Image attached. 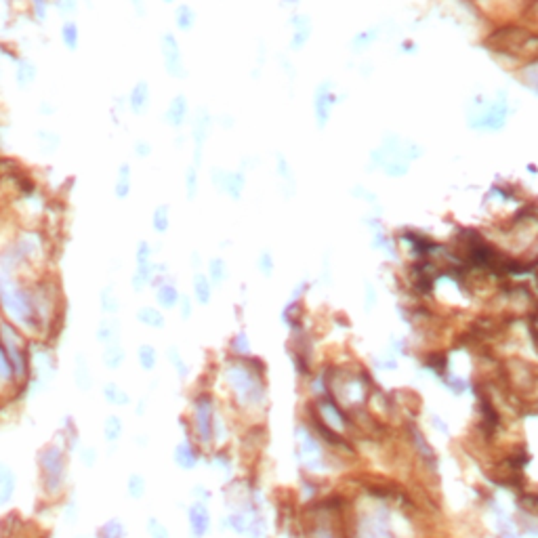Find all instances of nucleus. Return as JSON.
I'll return each mask as SVG.
<instances>
[{"label": "nucleus", "mask_w": 538, "mask_h": 538, "mask_svg": "<svg viewBox=\"0 0 538 538\" xmlns=\"http://www.w3.org/2000/svg\"><path fill=\"white\" fill-rule=\"evenodd\" d=\"M38 467H40V482L47 490V494H59L63 484L68 478V456L66 450L57 444L47 446L38 454Z\"/></svg>", "instance_id": "3"}, {"label": "nucleus", "mask_w": 538, "mask_h": 538, "mask_svg": "<svg viewBox=\"0 0 538 538\" xmlns=\"http://www.w3.org/2000/svg\"><path fill=\"white\" fill-rule=\"evenodd\" d=\"M147 534H149V538H171L169 528L162 522H158L156 517L147 519Z\"/></svg>", "instance_id": "52"}, {"label": "nucleus", "mask_w": 538, "mask_h": 538, "mask_svg": "<svg viewBox=\"0 0 538 538\" xmlns=\"http://www.w3.org/2000/svg\"><path fill=\"white\" fill-rule=\"evenodd\" d=\"M126 492H129V496L135 498V500H139V498L145 496V492H147V482H145V478L141 476V473H133V476L129 478V482H126Z\"/></svg>", "instance_id": "41"}, {"label": "nucleus", "mask_w": 538, "mask_h": 538, "mask_svg": "<svg viewBox=\"0 0 538 538\" xmlns=\"http://www.w3.org/2000/svg\"><path fill=\"white\" fill-rule=\"evenodd\" d=\"M187 126H189L187 137H189V143H192V160L189 162L202 167L204 149H206V143L210 141V135L215 129V114L206 106H198Z\"/></svg>", "instance_id": "6"}, {"label": "nucleus", "mask_w": 538, "mask_h": 538, "mask_svg": "<svg viewBox=\"0 0 538 538\" xmlns=\"http://www.w3.org/2000/svg\"><path fill=\"white\" fill-rule=\"evenodd\" d=\"M232 352L240 358H246L250 356L252 352V345H250V339L246 334V330H240L234 339H232Z\"/></svg>", "instance_id": "48"}, {"label": "nucleus", "mask_w": 538, "mask_h": 538, "mask_svg": "<svg viewBox=\"0 0 538 538\" xmlns=\"http://www.w3.org/2000/svg\"><path fill=\"white\" fill-rule=\"evenodd\" d=\"M374 305V289L368 286L366 289V307H372Z\"/></svg>", "instance_id": "61"}, {"label": "nucleus", "mask_w": 538, "mask_h": 538, "mask_svg": "<svg viewBox=\"0 0 538 538\" xmlns=\"http://www.w3.org/2000/svg\"><path fill=\"white\" fill-rule=\"evenodd\" d=\"M118 334H120V324L114 315H110V318L99 322V326H97V341L99 343H103V345L118 343Z\"/></svg>", "instance_id": "34"}, {"label": "nucleus", "mask_w": 538, "mask_h": 538, "mask_svg": "<svg viewBox=\"0 0 538 538\" xmlns=\"http://www.w3.org/2000/svg\"><path fill=\"white\" fill-rule=\"evenodd\" d=\"M13 80H15V86L19 90H29L32 86H34V82L38 80L36 61L27 55H19V59L13 63Z\"/></svg>", "instance_id": "19"}, {"label": "nucleus", "mask_w": 538, "mask_h": 538, "mask_svg": "<svg viewBox=\"0 0 538 538\" xmlns=\"http://www.w3.org/2000/svg\"><path fill=\"white\" fill-rule=\"evenodd\" d=\"M151 154H154V145L147 139L139 137L133 141V156L137 160H147V158H151Z\"/></svg>", "instance_id": "51"}, {"label": "nucleus", "mask_w": 538, "mask_h": 538, "mask_svg": "<svg viewBox=\"0 0 538 538\" xmlns=\"http://www.w3.org/2000/svg\"><path fill=\"white\" fill-rule=\"evenodd\" d=\"M158 49H160V57H162V66L169 78L173 80H185L189 76V68L185 63L183 57V49H181V40L177 38L175 32L167 29L158 38Z\"/></svg>", "instance_id": "9"}, {"label": "nucleus", "mask_w": 538, "mask_h": 538, "mask_svg": "<svg viewBox=\"0 0 538 538\" xmlns=\"http://www.w3.org/2000/svg\"><path fill=\"white\" fill-rule=\"evenodd\" d=\"M200 169L202 167L189 162L183 171V192L187 202H194L200 194Z\"/></svg>", "instance_id": "26"}, {"label": "nucleus", "mask_w": 538, "mask_h": 538, "mask_svg": "<svg viewBox=\"0 0 538 538\" xmlns=\"http://www.w3.org/2000/svg\"><path fill=\"white\" fill-rule=\"evenodd\" d=\"M154 248L147 240H139L137 246H135V267H143V265H149L154 263Z\"/></svg>", "instance_id": "43"}, {"label": "nucleus", "mask_w": 538, "mask_h": 538, "mask_svg": "<svg viewBox=\"0 0 538 538\" xmlns=\"http://www.w3.org/2000/svg\"><path fill=\"white\" fill-rule=\"evenodd\" d=\"M160 3H162V5H173V7H175V5L179 3V0H160Z\"/></svg>", "instance_id": "62"}, {"label": "nucleus", "mask_w": 538, "mask_h": 538, "mask_svg": "<svg viewBox=\"0 0 538 538\" xmlns=\"http://www.w3.org/2000/svg\"><path fill=\"white\" fill-rule=\"evenodd\" d=\"M177 311L181 315V320H189L194 315V297L189 295H181V301L177 305Z\"/></svg>", "instance_id": "53"}, {"label": "nucleus", "mask_w": 538, "mask_h": 538, "mask_svg": "<svg viewBox=\"0 0 538 538\" xmlns=\"http://www.w3.org/2000/svg\"><path fill=\"white\" fill-rule=\"evenodd\" d=\"M212 282L204 271H194L192 276V297L198 305L206 307L212 299Z\"/></svg>", "instance_id": "24"}, {"label": "nucleus", "mask_w": 538, "mask_h": 538, "mask_svg": "<svg viewBox=\"0 0 538 538\" xmlns=\"http://www.w3.org/2000/svg\"><path fill=\"white\" fill-rule=\"evenodd\" d=\"M297 458L313 473H320L326 469V461H324V450L320 446V441L315 439L313 433H309L305 427L297 429Z\"/></svg>", "instance_id": "12"}, {"label": "nucleus", "mask_w": 538, "mask_h": 538, "mask_svg": "<svg viewBox=\"0 0 538 538\" xmlns=\"http://www.w3.org/2000/svg\"><path fill=\"white\" fill-rule=\"evenodd\" d=\"M137 360H139V366L143 368V370H154L156 368V364H158V352L154 350L151 345H141L139 350H137Z\"/></svg>", "instance_id": "40"}, {"label": "nucleus", "mask_w": 538, "mask_h": 538, "mask_svg": "<svg viewBox=\"0 0 538 538\" xmlns=\"http://www.w3.org/2000/svg\"><path fill=\"white\" fill-rule=\"evenodd\" d=\"M215 126H219L221 131H234V129H236V118H234V114L223 112V114L215 116Z\"/></svg>", "instance_id": "55"}, {"label": "nucleus", "mask_w": 538, "mask_h": 538, "mask_svg": "<svg viewBox=\"0 0 538 538\" xmlns=\"http://www.w3.org/2000/svg\"><path fill=\"white\" fill-rule=\"evenodd\" d=\"M122 429H124V427H122V421H120V417H116V415L108 417L106 423H103V435H106V439L110 441V444H116V441L120 439Z\"/></svg>", "instance_id": "44"}, {"label": "nucleus", "mask_w": 538, "mask_h": 538, "mask_svg": "<svg viewBox=\"0 0 538 538\" xmlns=\"http://www.w3.org/2000/svg\"><path fill=\"white\" fill-rule=\"evenodd\" d=\"M29 19L36 25H45L49 21L51 9H53V0H25Z\"/></svg>", "instance_id": "31"}, {"label": "nucleus", "mask_w": 538, "mask_h": 538, "mask_svg": "<svg viewBox=\"0 0 538 538\" xmlns=\"http://www.w3.org/2000/svg\"><path fill=\"white\" fill-rule=\"evenodd\" d=\"M187 522H189V534L192 538H204L210 530V511L204 504V500H194L192 507L187 509Z\"/></svg>", "instance_id": "20"}, {"label": "nucleus", "mask_w": 538, "mask_h": 538, "mask_svg": "<svg viewBox=\"0 0 538 538\" xmlns=\"http://www.w3.org/2000/svg\"><path fill=\"white\" fill-rule=\"evenodd\" d=\"M169 362L173 364V368L177 370V374L181 376V378H187L189 376V366L185 364V360L181 358V354H179V350L177 347H169Z\"/></svg>", "instance_id": "49"}, {"label": "nucleus", "mask_w": 538, "mask_h": 538, "mask_svg": "<svg viewBox=\"0 0 538 538\" xmlns=\"http://www.w3.org/2000/svg\"><path fill=\"white\" fill-rule=\"evenodd\" d=\"M208 181L217 194L225 196L234 202H240L244 192H246V183H248V173L238 169H225V167H210L208 169Z\"/></svg>", "instance_id": "7"}, {"label": "nucleus", "mask_w": 538, "mask_h": 538, "mask_svg": "<svg viewBox=\"0 0 538 538\" xmlns=\"http://www.w3.org/2000/svg\"><path fill=\"white\" fill-rule=\"evenodd\" d=\"M11 378H13V368H11V364H9V358H7L5 350L0 347V381L9 383Z\"/></svg>", "instance_id": "54"}, {"label": "nucleus", "mask_w": 538, "mask_h": 538, "mask_svg": "<svg viewBox=\"0 0 538 538\" xmlns=\"http://www.w3.org/2000/svg\"><path fill=\"white\" fill-rule=\"evenodd\" d=\"M15 494V476L7 465H0V507L7 504Z\"/></svg>", "instance_id": "33"}, {"label": "nucleus", "mask_w": 538, "mask_h": 538, "mask_svg": "<svg viewBox=\"0 0 538 538\" xmlns=\"http://www.w3.org/2000/svg\"><path fill=\"white\" fill-rule=\"evenodd\" d=\"M0 341H3V350L13 368V378L21 381L27 372V358H25V341L19 328L13 322L3 320L0 322Z\"/></svg>", "instance_id": "8"}, {"label": "nucleus", "mask_w": 538, "mask_h": 538, "mask_svg": "<svg viewBox=\"0 0 538 538\" xmlns=\"http://www.w3.org/2000/svg\"><path fill=\"white\" fill-rule=\"evenodd\" d=\"M198 23V11L189 5V3H177L173 9V25L181 34L192 32Z\"/></svg>", "instance_id": "22"}, {"label": "nucleus", "mask_w": 538, "mask_h": 538, "mask_svg": "<svg viewBox=\"0 0 538 538\" xmlns=\"http://www.w3.org/2000/svg\"><path fill=\"white\" fill-rule=\"evenodd\" d=\"M376 27H370V29H364V32H358V34L352 38V49L356 51V53H360V51H364V49H368L374 40H376Z\"/></svg>", "instance_id": "42"}, {"label": "nucleus", "mask_w": 538, "mask_h": 538, "mask_svg": "<svg viewBox=\"0 0 538 538\" xmlns=\"http://www.w3.org/2000/svg\"><path fill=\"white\" fill-rule=\"evenodd\" d=\"M289 27H291V36H289V53H299L303 51L313 34V21L309 15L295 11L289 13Z\"/></svg>", "instance_id": "14"}, {"label": "nucleus", "mask_w": 538, "mask_h": 538, "mask_svg": "<svg viewBox=\"0 0 538 538\" xmlns=\"http://www.w3.org/2000/svg\"><path fill=\"white\" fill-rule=\"evenodd\" d=\"M112 192L116 200H126L133 194V167L129 162H120L116 169Z\"/></svg>", "instance_id": "21"}, {"label": "nucleus", "mask_w": 538, "mask_h": 538, "mask_svg": "<svg viewBox=\"0 0 538 538\" xmlns=\"http://www.w3.org/2000/svg\"><path fill=\"white\" fill-rule=\"evenodd\" d=\"M99 307L106 315H116L120 311V301H118V295L114 291L112 284H108V286L101 289L99 293Z\"/></svg>", "instance_id": "36"}, {"label": "nucleus", "mask_w": 538, "mask_h": 538, "mask_svg": "<svg viewBox=\"0 0 538 538\" xmlns=\"http://www.w3.org/2000/svg\"><path fill=\"white\" fill-rule=\"evenodd\" d=\"M278 63H280V72L286 76L289 84H293V82L297 80V68H295L293 59H291L286 53H280V55H278Z\"/></svg>", "instance_id": "50"}, {"label": "nucleus", "mask_w": 538, "mask_h": 538, "mask_svg": "<svg viewBox=\"0 0 538 538\" xmlns=\"http://www.w3.org/2000/svg\"><path fill=\"white\" fill-rule=\"evenodd\" d=\"M189 265H192V271H202V255L198 250H192V255H189Z\"/></svg>", "instance_id": "60"}, {"label": "nucleus", "mask_w": 538, "mask_h": 538, "mask_svg": "<svg viewBox=\"0 0 538 538\" xmlns=\"http://www.w3.org/2000/svg\"><path fill=\"white\" fill-rule=\"evenodd\" d=\"M173 461H175V465H177L179 469H183V471H192L194 467H198L200 456H198L196 448H194L192 444H189V441H181V444L175 446Z\"/></svg>", "instance_id": "25"}, {"label": "nucleus", "mask_w": 538, "mask_h": 538, "mask_svg": "<svg viewBox=\"0 0 538 538\" xmlns=\"http://www.w3.org/2000/svg\"><path fill=\"white\" fill-rule=\"evenodd\" d=\"M341 93L334 88L332 80H322L318 86L313 88V95H311V112H313V122H315V129L318 131H324L330 118H332V112L334 108L341 103Z\"/></svg>", "instance_id": "10"}, {"label": "nucleus", "mask_w": 538, "mask_h": 538, "mask_svg": "<svg viewBox=\"0 0 538 538\" xmlns=\"http://www.w3.org/2000/svg\"><path fill=\"white\" fill-rule=\"evenodd\" d=\"M80 23L72 17V19H63L59 25V42L63 45V49L76 53L80 49Z\"/></svg>", "instance_id": "23"}, {"label": "nucleus", "mask_w": 538, "mask_h": 538, "mask_svg": "<svg viewBox=\"0 0 538 538\" xmlns=\"http://www.w3.org/2000/svg\"><path fill=\"white\" fill-rule=\"evenodd\" d=\"M149 225L156 236H164L171 230V204H167V202L156 204L151 210Z\"/></svg>", "instance_id": "28"}, {"label": "nucleus", "mask_w": 538, "mask_h": 538, "mask_svg": "<svg viewBox=\"0 0 538 538\" xmlns=\"http://www.w3.org/2000/svg\"><path fill=\"white\" fill-rule=\"evenodd\" d=\"M124 350L120 347V343H110V345H106V350H103V356H101V360H103V366L106 368H110V370H118L122 364H124Z\"/></svg>", "instance_id": "35"}, {"label": "nucleus", "mask_w": 538, "mask_h": 538, "mask_svg": "<svg viewBox=\"0 0 538 538\" xmlns=\"http://www.w3.org/2000/svg\"><path fill=\"white\" fill-rule=\"evenodd\" d=\"M34 141L42 154H55L61 145V135L51 129H38L34 133Z\"/></svg>", "instance_id": "32"}, {"label": "nucleus", "mask_w": 538, "mask_h": 538, "mask_svg": "<svg viewBox=\"0 0 538 538\" xmlns=\"http://www.w3.org/2000/svg\"><path fill=\"white\" fill-rule=\"evenodd\" d=\"M13 246L17 248L25 269H36L49 257V242L42 230L38 228H21L13 236Z\"/></svg>", "instance_id": "4"}, {"label": "nucleus", "mask_w": 538, "mask_h": 538, "mask_svg": "<svg viewBox=\"0 0 538 538\" xmlns=\"http://www.w3.org/2000/svg\"><path fill=\"white\" fill-rule=\"evenodd\" d=\"M206 276L210 278L212 286H221L230 278V265L223 257H210L206 261Z\"/></svg>", "instance_id": "30"}, {"label": "nucleus", "mask_w": 538, "mask_h": 538, "mask_svg": "<svg viewBox=\"0 0 538 538\" xmlns=\"http://www.w3.org/2000/svg\"><path fill=\"white\" fill-rule=\"evenodd\" d=\"M151 289H154L156 303H158V307H160L162 311L177 309V305L181 301V293H179V286L171 280L169 273L156 276L154 282H151Z\"/></svg>", "instance_id": "17"}, {"label": "nucleus", "mask_w": 538, "mask_h": 538, "mask_svg": "<svg viewBox=\"0 0 538 538\" xmlns=\"http://www.w3.org/2000/svg\"><path fill=\"white\" fill-rule=\"evenodd\" d=\"M53 9L63 19H72L80 9V0H53Z\"/></svg>", "instance_id": "47"}, {"label": "nucleus", "mask_w": 538, "mask_h": 538, "mask_svg": "<svg viewBox=\"0 0 538 538\" xmlns=\"http://www.w3.org/2000/svg\"><path fill=\"white\" fill-rule=\"evenodd\" d=\"M103 398L108 404L112 406H129L131 404V398L126 391H122L116 383H106L103 385Z\"/></svg>", "instance_id": "37"}, {"label": "nucleus", "mask_w": 538, "mask_h": 538, "mask_svg": "<svg viewBox=\"0 0 538 538\" xmlns=\"http://www.w3.org/2000/svg\"><path fill=\"white\" fill-rule=\"evenodd\" d=\"M273 175L278 181L280 194L284 198H293L297 194V175H295V169L286 158V154L273 151Z\"/></svg>", "instance_id": "15"}, {"label": "nucleus", "mask_w": 538, "mask_h": 538, "mask_svg": "<svg viewBox=\"0 0 538 538\" xmlns=\"http://www.w3.org/2000/svg\"><path fill=\"white\" fill-rule=\"evenodd\" d=\"M278 5H280V9H284V11L295 13V11H299L301 0H278Z\"/></svg>", "instance_id": "59"}, {"label": "nucleus", "mask_w": 538, "mask_h": 538, "mask_svg": "<svg viewBox=\"0 0 538 538\" xmlns=\"http://www.w3.org/2000/svg\"><path fill=\"white\" fill-rule=\"evenodd\" d=\"M192 120V103H189L187 95L185 93H177L171 97V101L167 103L164 108V114H162V122L169 126L171 131L179 133L183 131L185 126Z\"/></svg>", "instance_id": "13"}, {"label": "nucleus", "mask_w": 538, "mask_h": 538, "mask_svg": "<svg viewBox=\"0 0 538 538\" xmlns=\"http://www.w3.org/2000/svg\"><path fill=\"white\" fill-rule=\"evenodd\" d=\"M267 66V42L263 38L257 40V53H255V63H252V80H259L263 74V68Z\"/></svg>", "instance_id": "39"}, {"label": "nucleus", "mask_w": 538, "mask_h": 538, "mask_svg": "<svg viewBox=\"0 0 538 538\" xmlns=\"http://www.w3.org/2000/svg\"><path fill=\"white\" fill-rule=\"evenodd\" d=\"M315 410H318V421L322 425H326L328 429H332L334 433L343 435L347 429H350V419L345 417L343 413V408L334 402V400H328V398H320L318 400V406H315Z\"/></svg>", "instance_id": "16"}, {"label": "nucleus", "mask_w": 538, "mask_h": 538, "mask_svg": "<svg viewBox=\"0 0 538 538\" xmlns=\"http://www.w3.org/2000/svg\"><path fill=\"white\" fill-rule=\"evenodd\" d=\"M36 112H38L40 116H45V118H51V116H55L57 108H55V103H53V101H49V99H42V101L38 103Z\"/></svg>", "instance_id": "57"}, {"label": "nucleus", "mask_w": 538, "mask_h": 538, "mask_svg": "<svg viewBox=\"0 0 538 538\" xmlns=\"http://www.w3.org/2000/svg\"><path fill=\"white\" fill-rule=\"evenodd\" d=\"M78 456H80L84 467H93L95 463H97V450H95V448H82Z\"/></svg>", "instance_id": "56"}, {"label": "nucleus", "mask_w": 538, "mask_h": 538, "mask_svg": "<svg viewBox=\"0 0 538 538\" xmlns=\"http://www.w3.org/2000/svg\"><path fill=\"white\" fill-rule=\"evenodd\" d=\"M124 97H126V110L135 118H143L151 110V86L145 78H139Z\"/></svg>", "instance_id": "18"}, {"label": "nucleus", "mask_w": 538, "mask_h": 538, "mask_svg": "<svg viewBox=\"0 0 538 538\" xmlns=\"http://www.w3.org/2000/svg\"><path fill=\"white\" fill-rule=\"evenodd\" d=\"M352 538H395L387 504L374 502L368 511L358 515Z\"/></svg>", "instance_id": "5"}, {"label": "nucleus", "mask_w": 538, "mask_h": 538, "mask_svg": "<svg viewBox=\"0 0 538 538\" xmlns=\"http://www.w3.org/2000/svg\"><path fill=\"white\" fill-rule=\"evenodd\" d=\"M0 311L7 315L9 322H13L21 330H42L38 320L34 284L21 282L19 276L0 271Z\"/></svg>", "instance_id": "1"}, {"label": "nucleus", "mask_w": 538, "mask_h": 538, "mask_svg": "<svg viewBox=\"0 0 538 538\" xmlns=\"http://www.w3.org/2000/svg\"><path fill=\"white\" fill-rule=\"evenodd\" d=\"M215 402L208 393H200L192 404V427L202 446H210L215 441Z\"/></svg>", "instance_id": "11"}, {"label": "nucleus", "mask_w": 538, "mask_h": 538, "mask_svg": "<svg viewBox=\"0 0 538 538\" xmlns=\"http://www.w3.org/2000/svg\"><path fill=\"white\" fill-rule=\"evenodd\" d=\"M129 5L133 9V13L139 17V19H145L147 15V7H145V0H129Z\"/></svg>", "instance_id": "58"}, {"label": "nucleus", "mask_w": 538, "mask_h": 538, "mask_svg": "<svg viewBox=\"0 0 538 538\" xmlns=\"http://www.w3.org/2000/svg\"><path fill=\"white\" fill-rule=\"evenodd\" d=\"M322 515L313 519V526L309 530V538H341L339 532L334 530V526L330 524V507H322L320 509Z\"/></svg>", "instance_id": "29"}, {"label": "nucleus", "mask_w": 538, "mask_h": 538, "mask_svg": "<svg viewBox=\"0 0 538 538\" xmlns=\"http://www.w3.org/2000/svg\"><path fill=\"white\" fill-rule=\"evenodd\" d=\"M124 536H126V530L120 519H108L97 532V538H124Z\"/></svg>", "instance_id": "45"}, {"label": "nucleus", "mask_w": 538, "mask_h": 538, "mask_svg": "<svg viewBox=\"0 0 538 538\" xmlns=\"http://www.w3.org/2000/svg\"><path fill=\"white\" fill-rule=\"evenodd\" d=\"M74 381L78 385L80 391H88L90 383H93V376L88 372V366H86V360L82 356L76 358V368H74Z\"/></svg>", "instance_id": "38"}, {"label": "nucleus", "mask_w": 538, "mask_h": 538, "mask_svg": "<svg viewBox=\"0 0 538 538\" xmlns=\"http://www.w3.org/2000/svg\"><path fill=\"white\" fill-rule=\"evenodd\" d=\"M257 269L263 278H271L273 276V269H276V259L271 255V250H261L257 255Z\"/></svg>", "instance_id": "46"}, {"label": "nucleus", "mask_w": 538, "mask_h": 538, "mask_svg": "<svg viewBox=\"0 0 538 538\" xmlns=\"http://www.w3.org/2000/svg\"><path fill=\"white\" fill-rule=\"evenodd\" d=\"M223 378L244 413H261L267 406V385L263 381V372L250 366L244 360L228 362L223 368Z\"/></svg>", "instance_id": "2"}, {"label": "nucleus", "mask_w": 538, "mask_h": 538, "mask_svg": "<svg viewBox=\"0 0 538 538\" xmlns=\"http://www.w3.org/2000/svg\"><path fill=\"white\" fill-rule=\"evenodd\" d=\"M137 322L147 326V328H154V330H160L167 326V318L160 307H154V305H143L137 309Z\"/></svg>", "instance_id": "27"}]
</instances>
